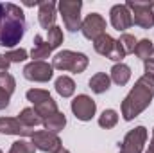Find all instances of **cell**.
<instances>
[{
  "instance_id": "36",
  "label": "cell",
  "mask_w": 154,
  "mask_h": 153,
  "mask_svg": "<svg viewBox=\"0 0 154 153\" xmlns=\"http://www.w3.org/2000/svg\"><path fill=\"white\" fill-rule=\"evenodd\" d=\"M145 153H154V151H152V150H147V151H145Z\"/></svg>"
},
{
  "instance_id": "21",
  "label": "cell",
  "mask_w": 154,
  "mask_h": 153,
  "mask_svg": "<svg viewBox=\"0 0 154 153\" xmlns=\"http://www.w3.org/2000/svg\"><path fill=\"white\" fill-rule=\"evenodd\" d=\"M134 54L140 58V60H149V58H152V54H154V45H152V41L151 40H147V38H143V40H140V41H136V47H134Z\"/></svg>"
},
{
  "instance_id": "4",
  "label": "cell",
  "mask_w": 154,
  "mask_h": 153,
  "mask_svg": "<svg viewBox=\"0 0 154 153\" xmlns=\"http://www.w3.org/2000/svg\"><path fill=\"white\" fill-rule=\"evenodd\" d=\"M57 9H59V15L63 18L65 27L70 33L81 31V24H82V20H81L82 2L81 0H59Z\"/></svg>"
},
{
  "instance_id": "32",
  "label": "cell",
  "mask_w": 154,
  "mask_h": 153,
  "mask_svg": "<svg viewBox=\"0 0 154 153\" xmlns=\"http://www.w3.org/2000/svg\"><path fill=\"white\" fill-rule=\"evenodd\" d=\"M9 65H11L9 60H7L4 54H0V74H2V72H7V70H9Z\"/></svg>"
},
{
  "instance_id": "31",
  "label": "cell",
  "mask_w": 154,
  "mask_h": 153,
  "mask_svg": "<svg viewBox=\"0 0 154 153\" xmlns=\"http://www.w3.org/2000/svg\"><path fill=\"white\" fill-rule=\"evenodd\" d=\"M9 101H11V94H7L4 88H0V110L7 108L9 106Z\"/></svg>"
},
{
  "instance_id": "25",
  "label": "cell",
  "mask_w": 154,
  "mask_h": 153,
  "mask_svg": "<svg viewBox=\"0 0 154 153\" xmlns=\"http://www.w3.org/2000/svg\"><path fill=\"white\" fill-rule=\"evenodd\" d=\"M25 96H27V101H31L34 106L52 97V96H50L47 90H43V88H31V90H27V94H25Z\"/></svg>"
},
{
  "instance_id": "20",
  "label": "cell",
  "mask_w": 154,
  "mask_h": 153,
  "mask_svg": "<svg viewBox=\"0 0 154 153\" xmlns=\"http://www.w3.org/2000/svg\"><path fill=\"white\" fill-rule=\"evenodd\" d=\"M56 92L61 96V97H72L74 92H75V83L74 79L68 76H59L56 79Z\"/></svg>"
},
{
  "instance_id": "19",
  "label": "cell",
  "mask_w": 154,
  "mask_h": 153,
  "mask_svg": "<svg viewBox=\"0 0 154 153\" xmlns=\"http://www.w3.org/2000/svg\"><path fill=\"white\" fill-rule=\"evenodd\" d=\"M18 121L23 124V126H27V128H36L39 124H43V119H41V115L34 110V106H29V108H23L20 114H18Z\"/></svg>"
},
{
  "instance_id": "16",
  "label": "cell",
  "mask_w": 154,
  "mask_h": 153,
  "mask_svg": "<svg viewBox=\"0 0 154 153\" xmlns=\"http://www.w3.org/2000/svg\"><path fill=\"white\" fill-rule=\"evenodd\" d=\"M66 126V117H65V114L63 112H56V114L48 115V117H45L43 119V128L47 130V132H50V133H59L63 128Z\"/></svg>"
},
{
  "instance_id": "29",
  "label": "cell",
  "mask_w": 154,
  "mask_h": 153,
  "mask_svg": "<svg viewBox=\"0 0 154 153\" xmlns=\"http://www.w3.org/2000/svg\"><path fill=\"white\" fill-rule=\"evenodd\" d=\"M0 88H4L7 94L13 96V92L16 90V79L11 76L9 72H2L0 74Z\"/></svg>"
},
{
  "instance_id": "5",
  "label": "cell",
  "mask_w": 154,
  "mask_h": 153,
  "mask_svg": "<svg viewBox=\"0 0 154 153\" xmlns=\"http://www.w3.org/2000/svg\"><path fill=\"white\" fill-rule=\"evenodd\" d=\"M125 7L133 15V25H138L142 29H152L154 27V15H152V11H151V2L127 0Z\"/></svg>"
},
{
  "instance_id": "18",
  "label": "cell",
  "mask_w": 154,
  "mask_h": 153,
  "mask_svg": "<svg viewBox=\"0 0 154 153\" xmlns=\"http://www.w3.org/2000/svg\"><path fill=\"white\" fill-rule=\"evenodd\" d=\"M109 77H111V81L116 83L118 86L127 85L129 79H131V69H129V65H125V63H115L111 67V76Z\"/></svg>"
},
{
  "instance_id": "37",
  "label": "cell",
  "mask_w": 154,
  "mask_h": 153,
  "mask_svg": "<svg viewBox=\"0 0 154 153\" xmlns=\"http://www.w3.org/2000/svg\"><path fill=\"white\" fill-rule=\"evenodd\" d=\"M0 153H4V151H2V150H0Z\"/></svg>"
},
{
  "instance_id": "12",
  "label": "cell",
  "mask_w": 154,
  "mask_h": 153,
  "mask_svg": "<svg viewBox=\"0 0 154 153\" xmlns=\"http://www.w3.org/2000/svg\"><path fill=\"white\" fill-rule=\"evenodd\" d=\"M36 130L23 126L18 117H0V133L4 135H18V137H31Z\"/></svg>"
},
{
  "instance_id": "26",
  "label": "cell",
  "mask_w": 154,
  "mask_h": 153,
  "mask_svg": "<svg viewBox=\"0 0 154 153\" xmlns=\"http://www.w3.org/2000/svg\"><path fill=\"white\" fill-rule=\"evenodd\" d=\"M118 43H120V47H122L124 54L127 56V54H133V52H134V47H136V38H134L133 34L124 33V34L118 38Z\"/></svg>"
},
{
  "instance_id": "15",
  "label": "cell",
  "mask_w": 154,
  "mask_h": 153,
  "mask_svg": "<svg viewBox=\"0 0 154 153\" xmlns=\"http://www.w3.org/2000/svg\"><path fill=\"white\" fill-rule=\"evenodd\" d=\"M50 52H52V49H50V45L47 43V40H43L41 34H36V36H34V47H32V50H31L32 61H45V60L50 56Z\"/></svg>"
},
{
  "instance_id": "1",
  "label": "cell",
  "mask_w": 154,
  "mask_h": 153,
  "mask_svg": "<svg viewBox=\"0 0 154 153\" xmlns=\"http://www.w3.org/2000/svg\"><path fill=\"white\" fill-rule=\"evenodd\" d=\"M27 24L20 5L11 2H0V47H16L23 34Z\"/></svg>"
},
{
  "instance_id": "9",
  "label": "cell",
  "mask_w": 154,
  "mask_h": 153,
  "mask_svg": "<svg viewBox=\"0 0 154 153\" xmlns=\"http://www.w3.org/2000/svg\"><path fill=\"white\" fill-rule=\"evenodd\" d=\"M54 76V69L52 63L48 65L47 61H31L23 67V77L29 81H36V83H47Z\"/></svg>"
},
{
  "instance_id": "10",
  "label": "cell",
  "mask_w": 154,
  "mask_h": 153,
  "mask_svg": "<svg viewBox=\"0 0 154 153\" xmlns=\"http://www.w3.org/2000/svg\"><path fill=\"white\" fill-rule=\"evenodd\" d=\"M81 33L86 40H97L100 34L106 33V20L99 13H90L82 24H81Z\"/></svg>"
},
{
  "instance_id": "11",
  "label": "cell",
  "mask_w": 154,
  "mask_h": 153,
  "mask_svg": "<svg viewBox=\"0 0 154 153\" xmlns=\"http://www.w3.org/2000/svg\"><path fill=\"white\" fill-rule=\"evenodd\" d=\"M109 22L116 31H125L133 25V15L125 7V4H116L109 11Z\"/></svg>"
},
{
  "instance_id": "34",
  "label": "cell",
  "mask_w": 154,
  "mask_h": 153,
  "mask_svg": "<svg viewBox=\"0 0 154 153\" xmlns=\"http://www.w3.org/2000/svg\"><path fill=\"white\" fill-rule=\"evenodd\" d=\"M57 153H70V150H66V148H61Z\"/></svg>"
},
{
  "instance_id": "30",
  "label": "cell",
  "mask_w": 154,
  "mask_h": 153,
  "mask_svg": "<svg viewBox=\"0 0 154 153\" xmlns=\"http://www.w3.org/2000/svg\"><path fill=\"white\" fill-rule=\"evenodd\" d=\"M143 70H145V74H143V76L154 79V58H149V60H145V61H143Z\"/></svg>"
},
{
  "instance_id": "13",
  "label": "cell",
  "mask_w": 154,
  "mask_h": 153,
  "mask_svg": "<svg viewBox=\"0 0 154 153\" xmlns=\"http://www.w3.org/2000/svg\"><path fill=\"white\" fill-rule=\"evenodd\" d=\"M57 5H56V2H52V0H41L39 2V9H38V22L39 25L43 27V29H50V27H54L56 25V18H57Z\"/></svg>"
},
{
  "instance_id": "14",
  "label": "cell",
  "mask_w": 154,
  "mask_h": 153,
  "mask_svg": "<svg viewBox=\"0 0 154 153\" xmlns=\"http://www.w3.org/2000/svg\"><path fill=\"white\" fill-rule=\"evenodd\" d=\"M115 45H116V40L113 38V36H109L108 33H104V34H100L97 40H93V49H95V52H99L100 56H106V58L111 56Z\"/></svg>"
},
{
  "instance_id": "35",
  "label": "cell",
  "mask_w": 154,
  "mask_h": 153,
  "mask_svg": "<svg viewBox=\"0 0 154 153\" xmlns=\"http://www.w3.org/2000/svg\"><path fill=\"white\" fill-rule=\"evenodd\" d=\"M151 11H152V15H154V2H151Z\"/></svg>"
},
{
  "instance_id": "7",
  "label": "cell",
  "mask_w": 154,
  "mask_h": 153,
  "mask_svg": "<svg viewBox=\"0 0 154 153\" xmlns=\"http://www.w3.org/2000/svg\"><path fill=\"white\" fill-rule=\"evenodd\" d=\"M31 142L34 144V148L39 151L45 153H57L63 148V142L61 139L56 135V133H50L47 130H38L31 135Z\"/></svg>"
},
{
  "instance_id": "8",
  "label": "cell",
  "mask_w": 154,
  "mask_h": 153,
  "mask_svg": "<svg viewBox=\"0 0 154 153\" xmlns=\"http://www.w3.org/2000/svg\"><path fill=\"white\" fill-rule=\"evenodd\" d=\"M70 108H72V114L75 115V119L86 122V121H91V119L95 117L97 103H95L90 96H86V94H79L77 97H74Z\"/></svg>"
},
{
  "instance_id": "27",
  "label": "cell",
  "mask_w": 154,
  "mask_h": 153,
  "mask_svg": "<svg viewBox=\"0 0 154 153\" xmlns=\"http://www.w3.org/2000/svg\"><path fill=\"white\" fill-rule=\"evenodd\" d=\"M9 153H36V148H34L32 142H27V141L20 139V141H14L11 144Z\"/></svg>"
},
{
  "instance_id": "33",
  "label": "cell",
  "mask_w": 154,
  "mask_h": 153,
  "mask_svg": "<svg viewBox=\"0 0 154 153\" xmlns=\"http://www.w3.org/2000/svg\"><path fill=\"white\" fill-rule=\"evenodd\" d=\"M149 150L154 151V128H152V137H151V144H149Z\"/></svg>"
},
{
  "instance_id": "2",
  "label": "cell",
  "mask_w": 154,
  "mask_h": 153,
  "mask_svg": "<svg viewBox=\"0 0 154 153\" xmlns=\"http://www.w3.org/2000/svg\"><path fill=\"white\" fill-rule=\"evenodd\" d=\"M154 99V79L142 76L136 79L134 86L129 90V94L122 101V117L124 121H133L134 117L149 108V105Z\"/></svg>"
},
{
  "instance_id": "24",
  "label": "cell",
  "mask_w": 154,
  "mask_h": 153,
  "mask_svg": "<svg viewBox=\"0 0 154 153\" xmlns=\"http://www.w3.org/2000/svg\"><path fill=\"white\" fill-rule=\"evenodd\" d=\"M34 110L41 115V119H45V117H48V115L56 114L57 112V103L50 97V99H47V101H43V103H39L34 106Z\"/></svg>"
},
{
  "instance_id": "22",
  "label": "cell",
  "mask_w": 154,
  "mask_h": 153,
  "mask_svg": "<svg viewBox=\"0 0 154 153\" xmlns=\"http://www.w3.org/2000/svg\"><path fill=\"white\" fill-rule=\"evenodd\" d=\"M116 122H118V114L113 108H108V110H104L102 114L99 115V126L100 128H106V130L115 128Z\"/></svg>"
},
{
  "instance_id": "17",
  "label": "cell",
  "mask_w": 154,
  "mask_h": 153,
  "mask_svg": "<svg viewBox=\"0 0 154 153\" xmlns=\"http://www.w3.org/2000/svg\"><path fill=\"white\" fill-rule=\"evenodd\" d=\"M88 85H90L91 92H95V94H104V92H108L109 86H111V77L108 76L106 72H97V74H93V76L90 77Z\"/></svg>"
},
{
  "instance_id": "28",
  "label": "cell",
  "mask_w": 154,
  "mask_h": 153,
  "mask_svg": "<svg viewBox=\"0 0 154 153\" xmlns=\"http://www.w3.org/2000/svg\"><path fill=\"white\" fill-rule=\"evenodd\" d=\"M4 56L9 60V63H22V61H25V60L29 58V52L20 47V49H11V50H7Z\"/></svg>"
},
{
  "instance_id": "6",
  "label": "cell",
  "mask_w": 154,
  "mask_h": 153,
  "mask_svg": "<svg viewBox=\"0 0 154 153\" xmlns=\"http://www.w3.org/2000/svg\"><path fill=\"white\" fill-rule=\"evenodd\" d=\"M147 137H149V133H147V128L145 126L133 128L124 137L118 153H143V146L147 142Z\"/></svg>"
},
{
  "instance_id": "3",
  "label": "cell",
  "mask_w": 154,
  "mask_h": 153,
  "mask_svg": "<svg viewBox=\"0 0 154 153\" xmlns=\"http://www.w3.org/2000/svg\"><path fill=\"white\" fill-rule=\"evenodd\" d=\"M88 63H90L88 56L75 50H61L52 58V69L61 72H72V74L84 72Z\"/></svg>"
},
{
  "instance_id": "23",
  "label": "cell",
  "mask_w": 154,
  "mask_h": 153,
  "mask_svg": "<svg viewBox=\"0 0 154 153\" xmlns=\"http://www.w3.org/2000/svg\"><path fill=\"white\" fill-rule=\"evenodd\" d=\"M63 31H61V27H57V25H54V27H50L48 31H47V43L50 45V49L54 50V49H57L61 43H63Z\"/></svg>"
}]
</instances>
